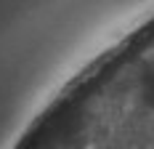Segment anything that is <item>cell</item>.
Masks as SVG:
<instances>
[{
	"mask_svg": "<svg viewBox=\"0 0 154 149\" xmlns=\"http://www.w3.org/2000/svg\"><path fill=\"white\" fill-rule=\"evenodd\" d=\"M59 104H61V101H56V104H51V106L45 109V112H43V115H48V112H53V109H59ZM43 115H40V117H43ZM40 117H37V120H40Z\"/></svg>",
	"mask_w": 154,
	"mask_h": 149,
	"instance_id": "obj_1",
	"label": "cell"
}]
</instances>
